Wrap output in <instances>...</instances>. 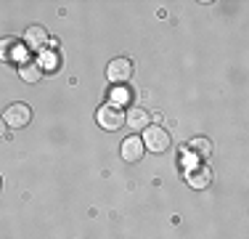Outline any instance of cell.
I'll use <instances>...</instances> for the list:
<instances>
[{"mask_svg":"<svg viewBox=\"0 0 249 239\" xmlns=\"http://www.w3.org/2000/svg\"><path fill=\"white\" fill-rule=\"evenodd\" d=\"M170 143H173V139H170V133L164 128H159V125H149L143 133V146H149L151 154H164L170 149Z\"/></svg>","mask_w":249,"mask_h":239,"instance_id":"obj_1","label":"cell"},{"mask_svg":"<svg viewBox=\"0 0 249 239\" xmlns=\"http://www.w3.org/2000/svg\"><path fill=\"white\" fill-rule=\"evenodd\" d=\"M96 122L101 125V128H106V130H120L124 125V112L117 104H104L96 112Z\"/></svg>","mask_w":249,"mask_h":239,"instance_id":"obj_2","label":"cell"},{"mask_svg":"<svg viewBox=\"0 0 249 239\" xmlns=\"http://www.w3.org/2000/svg\"><path fill=\"white\" fill-rule=\"evenodd\" d=\"M106 77H109L111 82H127L130 77H133V61L130 59H114V61H109V67H106Z\"/></svg>","mask_w":249,"mask_h":239,"instance_id":"obj_3","label":"cell"},{"mask_svg":"<svg viewBox=\"0 0 249 239\" xmlns=\"http://www.w3.org/2000/svg\"><path fill=\"white\" fill-rule=\"evenodd\" d=\"M3 120L8 128H24V125H29V120H32V112H29L27 104H11L5 109Z\"/></svg>","mask_w":249,"mask_h":239,"instance_id":"obj_4","label":"cell"},{"mask_svg":"<svg viewBox=\"0 0 249 239\" xmlns=\"http://www.w3.org/2000/svg\"><path fill=\"white\" fill-rule=\"evenodd\" d=\"M122 159L124 162H138L141 157H143V141L135 139V136H130V139L122 141Z\"/></svg>","mask_w":249,"mask_h":239,"instance_id":"obj_5","label":"cell"},{"mask_svg":"<svg viewBox=\"0 0 249 239\" xmlns=\"http://www.w3.org/2000/svg\"><path fill=\"white\" fill-rule=\"evenodd\" d=\"M186 183L191 189H207L212 183V170L210 167H194V170H188Z\"/></svg>","mask_w":249,"mask_h":239,"instance_id":"obj_6","label":"cell"},{"mask_svg":"<svg viewBox=\"0 0 249 239\" xmlns=\"http://www.w3.org/2000/svg\"><path fill=\"white\" fill-rule=\"evenodd\" d=\"M48 32H45V27H29L24 32V43L27 48H32V51H43L45 43H48Z\"/></svg>","mask_w":249,"mask_h":239,"instance_id":"obj_7","label":"cell"},{"mask_svg":"<svg viewBox=\"0 0 249 239\" xmlns=\"http://www.w3.org/2000/svg\"><path fill=\"white\" fill-rule=\"evenodd\" d=\"M124 122H127V128H133V130H146L149 128V112L141 109V106H133V109L124 112Z\"/></svg>","mask_w":249,"mask_h":239,"instance_id":"obj_8","label":"cell"},{"mask_svg":"<svg viewBox=\"0 0 249 239\" xmlns=\"http://www.w3.org/2000/svg\"><path fill=\"white\" fill-rule=\"evenodd\" d=\"M19 75H21V80H24V82L35 85V82H40V77H43V67H40L37 61H27V64H21Z\"/></svg>","mask_w":249,"mask_h":239,"instance_id":"obj_9","label":"cell"},{"mask_svg":"<svg viewBox=\"0 0 249 239\" xmlns=\"http://www.w3.org/2000/svg\"><path fill=\"white\" fill-rule=\"evenodd\" d=\"M188 149H191V152H196L199 157H210V154H212V141L204 139V136H196V139L188 141Z\"/></svg>","mask_w":249,"mask_h":239,"instance_id":"obj_10","label":"cell"},{"mask_svg":"<svg viewBox=\"0 0 249 239\" xmlns=\"http://www.w3.org/2000/svg\"><path fill=\"white\" fill-rule=\"evenodd\" d=\"M5 130H8V125H5V120H0V139L5 136Z\"/></svg>","mask_w":249,"mask_h":239,"instance_id":"obj_11","label":"cell"},{"mask_svg":"<svg viewBox=\"0 0 249 239\" xmlns=\"http://www.w3.org/2000/svg\"><path fill=\"white\" fill-rule=\"evenodd\" d=\"M0 189H3V178H0Z\"/></svg>","mask_w":249,"mask_h":239,"instance_id":"obj_12","label":"cell"}]
</instances>
